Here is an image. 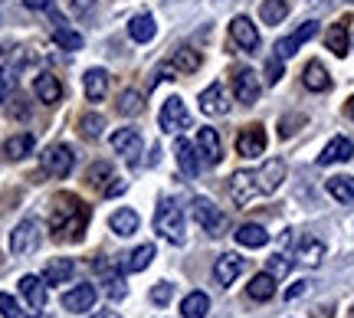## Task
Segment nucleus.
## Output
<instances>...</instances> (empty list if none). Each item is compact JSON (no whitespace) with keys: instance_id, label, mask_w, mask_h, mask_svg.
Returning <instances> with one entry per match:
<instances>
[{"instance_id":"a878e982","label":"nucleus","mask_w":354,"mask_h":318,"mask_svg":"<svg viewBox=\"0 0 354 318\" xmlns=\"http://www.w3.org/2000/svg\"><path fill=\"white\" fill-rule=\"evenodd\" d=\"M246 292L256 302H269L276 295V276L272 272H256L253 279H250V286H246Z\"/></svg>"},{"instance_id":"f257e3e1","label":"nucleus","mask_w":354,"mask_h":318,"mask_svg":"<svg viewBox=\"0 0 354 318\" xmlns=\"http://www.w3.org/2000/svg\"><path fill=\"white\" fill-rule=\"evenodd\" d=\"M88 223V207L73 197V194H59L56 204H53V214H50V230L66 240V236H82V230Z\"/></svg>"},{"instance_id":"09e8293b","label":"nucleus","mask_w":354,"mask_h":318,"mask_svg":"<svg viewBox=\"0 0 354 318\" xmlns=\"http://www.w3.org/2000/svg\"><path fill=\"white\" fill-rule=\"evenodd\" d=\"M308 286H312V282H305V279H302V282H295L289 292H286V299H289V302H292V299H302V295L308 292Z\"/></svg>"},{"instance_id":"473e14b6","label":"nucleus","mask_w":354,"mask_h":318,"mask_svg":"<svg viewBox=\"0 0 354 318\" xmlns=\"http://www.w3.org/2000/svg\"><path fill=\"white\" fill-rule=\"evenodd\" d=\"M201 53L194 50V46H180V50H174V56H171V66H174L177 73H197L201 69Z\"/></svg>"},{"instance_id":"f3484780","label":"nucleus","mask_w":354,"mask_h":318,"mask_svg":"<svg viewBox=\"0 0 354 318\" xmlns=\"http://www.w3.org/2000/svg\"><path fill=\"white\" fill-rule=\"evenodd\" d=\"M236 151L243 158H256V154L266 151V131L259 125H250L240 131V138H236Z\"/></svg>"},{"instance_id":"de8ad7c7","label":"nucleus","mask_w":354,"mask_h":318,"mask_svg":"<svg viewBox=\"0 0 354 318\" xmlns=\"http://www.w3.org/2000/svg\"><path fill=\"white\" fill-rule=\"evenodd\" d=\"M69 7H73V13H76V17H88V13H92V7H95V0H69Z\"/></svg>"},{"instance_id":"e433bc0d","label":"nucleus","mask_w":354,"mask_h":318,"mask_svg":"<svg viewBox=\"0 0 354 318\" xmlns=\"http://www.w3.org/2000/svg\"><path fill=\"white\" fill-rule=\"evenodd\" d=\"M118 112L122 115H141L145 112V99H141L138 89H125L118 95Z\"/></svg>"},{"instance_id":"7ed1b4c3","label":"nucleus","mask_w":354,"mask_h":318,"mask_svg":"<svg viewBox=\"0 0 354 318\" xmlns=\"http://www.w3.org/2000/svg\"><path fill=\"white\" fill-rule=\"evenodd\" d=\"M154 230L165 236L167 243H184V214L174 200H161L158 204V214H154Z\"/></svg>"},{"instance_id":"f704fd0d","label":"nucleus","mask_w":354,"mask_h":318,"mask_svg":"<svg viewBox=\"0 0 354 318\" xmlns=\"http://www.w3.org/2000/svg\"><path fill=\"white\" fill-rule=\"evenodd\" d=\"M325 46H328L335 56H348V20H338L325 33Z\"/></svg>"},{"instance_id":"c9c22d12","label":"nucleus","mask_w":354,"mask_h":318,"mask_svg":"<svg viewBox=\"0 0 354 318\" xmlns=\"http://www.w3.org/2000/svg\"><path fill=\"white\" fill-rule=\"evenodd\" d=\"M33 151V135H13V138H7V144H3V154L10 158V161H20V158H26V154Z\"/></svg>"},{"instance_id":"9b49d317","label":"nucleus","mask_w":354,"mask_h":318,"mask_svg":"<svg viewBox=\"0 0 354 318\" xmlns=\"http://www.w3.org/2000/svg\"><path fill=\"white\" fill-rule=\"evenodd\" d=\"M230 37H233V43H236L243 53L259 50V30H256V24L250 17H236V20L230 24Z\"/></svg>"},{"instance_id":"49530a36","label":"nucleus","mask_w":354,"mask_h":318,"mask_svg":"<svg viewBox=\"0 0 354 318\" xmlns=\"http://www.w3.org/2000/svg\"><path fill=\"white\" fill-rule=\"evenodd\" d=\"M109 174H112V167L109 165H92L88 167V180H92V184H102V178H109Z\"/></svg>"},{"instance_id":"58836bf2","label":"nucleus","mask_w":354,"mask_h":318,"mask_svg":"<svg viewBox=\"0 0 354 318\" xmlns=\"http://www.w3.org/2000/svg\"><path fill=\"white\" fill-rule=\"evenodd\" d=\"M0 315H3V318H30L33 312H24V308H20V302H17L13 295L0 292Z\"/></svg>"},{"instance_id":"ea45409f","label":"nucleus","mask_w":354,"mask_h":318,"mask_svg":"<svg viewBox=\"0 0 354 318\" xmlns=\"http://www.w3.org/2000/svg\"><path fill=\"white\" fill-rule=\"evenodd\" d=\"M289 269H292V259H289V256L276 253V256H269V259H266V272H272L276 279H286V276H289Z\"/></svg>"},{"instance_id":"412c9836","label":"nucleus","mask_w":354,"mask_h":318,"mask_svg":"<svg viewBox=\"0 0 354 318\" xmlns=\"http://www.w3.org/2000/svg\"><path fill=\"white\" fill-rule=\"evenodd\" d=\"M174 154H177V167H180L187 178H197V171H201V154H197V144L177 138Z\"/></svg>"},{"instance_id":"6e6552de","label":"nucleus","mask_w":354,"mask_h":318,"mask_svg":"<svg viewBox=\"0 0 354 318\" xmlns=\"http://www.w3.org/2000/svg\"><path fill=\"white\" fill-rule=\"evenodd\" d=\"M256 174V187H259V194H276L279 187H282V180H286V161L282 158H269L259 171H253Z\"/></svg>"},{"instance_id":"c03bdc74","label":"nucleus","mask_w":354,"mask_h":318,"mask_svg":"<svg viewBox=\"0 0 354 318\" xmlns=\"http://www.w3.org/2000/svg\"><path fill=\"white\" fill-rule=\"evenodd\" d=\"M105 292H109V299H115V302L125 299L128 289H125V282H122V276H109V279H105Z\"/></svg>"},{"instance_id":"9d476101","label":"nucleus","mask_w":354,"mask_h":318,"mask_svg":"<svg viewBox=\"0 0 354 318\" xmlns=\"http://www.w3.org/2000/svg\"><path fill=\"white\" fill-rule=\"evenodd\" d=\"M259 92H263V82L256 76L253 69H236V76H233V95H236V102L243 105H253L259 99Z\"/></svg>"},{"instance_id":"603ef678","label":"nucleus","mask_w":354,"mask_h":318,"mask_svg":"<svg viewBox=\"0 0 354 318\" xmlns=\"http://www.w3.org/2000/svg\"><path fill=\"white\" fill-rule=\"evenodd\" d=\"M348 115H351V118H354V99H351V102H348Z\"/></svg>"},{"instance_id":"3c124183","label":"nucleus","mask_w":354,"mask_h":318,"mask_svg":"<svg viewBox=\"0 0 354 318\" xmlns=\"http://www.w3.org/2000/svg\"><path fill=\"white\" fill-rule=\"evenodd\" d=\"M95 318H122V315H118V312H112V308H102Z\"/></svg>"},{"instance_id":"2f4dec72","label":"nucleus","mask_w":354,"mask_h":318,"mask_svg":"<svg viewBox=\"0 0 354 318\" xmlns=\"http://www.w3.org/2000/svg\"><path fill=\"white\" fill-rule=\"evenodd\" d=\"M180 315L184 318H207L210 315V295L207 292H190L180 302Z\"/></svg>"},{"instance_id":"b1692460","label":"nucleus","mask_w":354,"mask_h":318,"mask_svg":"<svg viewBox=\"0 0 354 318\" xmlns=\"http://www.w3.org/2000/svg\"><path fill=\"white\" fill-rule=\"evenodd\" d=\"M82 82H86L88 102H102V99L109 95V73H105V69H88L86 76H82Z\"/></svg>"},{"instance_id":"f8f14e48","label":"nucleus","mask_w":354,"mask_h":318,"mask_svg":"<svg viewBox=\"0 0 354 318\" xmlns=\"http://www.w3.org/2000/svg\"><path fill=\"white\" fill-rule=\"evenodd\" d=\"M197 154H201L203 165H210V167H216L223 161V144H220L216 128H201L197 131Z\"/></svg>"},{"instance_id":"a19ab883","label":"nucleus","mask_w":354,"mask_h":318,"mask_svg":"<svg viewBox=\"0 0 354 318\" xmlns=\"http://www.w3.org/2000/svg\"><path fill=\"white\" fill-rule=\"evenodd\" d=\"M53 39H56L59 46H66V50H82V37H79L76 30H63V26H56V30H53Z\"/></svg>"},{"instance_id":"0eeeda50","label":"nucleus","mask_w":354,"mask_h":318,"mask_svg":"<svg viewBox=\"0 0 354 318\" xmlns=\"http://www.w3.org/2000/svg\"><path fill=\"white\" fill-rule=\"evenodd\" d=\"M315 33H318V20H305V24L299 26L292 37H282V39H279V43H276V56L282 59V63H286V59H292V56L302 50L308 39L315 37Z\"/></svg>"},{"instance_id":"bb28decb","label":"nucleus","mask_w":354,"mask_h":318,"mask_svg":"<svg viewBox=\"0 0 354 318\" xmlns=\"http://www.w3.org/2000/svg\"><path fill=\"white\" fill-rule=\"evenodd\" d=\"M233 236H236V243L246 246V250H263L266 243H269V233H266V227H259V223H243Z\"/></svg>"},{"instance_id":"8fccbe9b","label":"nucleus","mask_w":354,"mask_h":318,"mask_svg":"<svg viewBox=\"0 0 354 318\" xmlns=\"http://www.w3.org/2000/svg\"><path fill=\"white\" fill-rule=\"evenodd\" d=\"M30 10H53V0H24Z\"/></svg>"},{"instance_id":"f03ea898","label":"nucleus","mask_w":354,"mask_h":318,"mask_svg":"<svg viewBox=\"0 0 354 318\" xmlns=\"http://www.w3.org/2000/svg\"><path fill=\"white\" fill-rule=\"evenodd\" d=\"M39 240H43V223L37 216H26L20 220L10 233V253L13 256H33L39 250Z\"/></svg>"},{"instance_id":"1a4fd4ad","label":"nucleus","mask_w":354,"mask_h":318,"mask_svg":"<svg viewBox=\"0 0 354 318\" xmlns=\"http://www.w3.org/2000/svg\"><path fill=\"white\" fill-rule=\"evenodd\" d=\"M230 197H233V204L236 207L253 204L256 197H259V187H256L253 171H236V174L230 178Z\"/></svg>"},{"instance_id":"72a5a7b5","label":"nucleus","mask_w":354,"mask_h":318,"mask_svg":"<svg viewBox=\"0 0 354 318\" xmlns=\"http://www.w3.org/2000/svg\"><path fill=\"white\" fill-rule=\"evenodd\" d=\"M286 17H289V3L286 0H263L259 3V20L266 26H279Z\"/></svg>"},{"instance_id":"cd10ccee","label":"nucleus","mask_w":354,"mask_h":318,"mask_svg":"<svg viewBox=\"0 0 354 318\" xmlns=\"http://www.w3.org/2000/svg\"><path fill=\"white\" fill-rule=\"evenodd\" d=\"M138 214L135 210H128V207H122V210H115L112 216H109V227H112V233H118V236H131V233H138Z\"/></svg>"},{"instance_id":"423d86ee","label":"nucleus","mask_w":354,"mask_h":318,"mask_svg":"<svg viewBox=\"0 0 354 318\" xmlns=\"http://www.w3.org/2000/svg\"><path fill=\"white\" fill-rule=\"evenodd\" d=\"M158 125H161V131H167V135H180L184 128H190V112L187 105L180 102V99H167L165 105H161V115H158Z\"/></svg>"},{"instance_id":"a18cd8bd","label":"nucleus","mask_w":354,"mask_h":318,"mask_svg":"<svg viewBox=\"0 0 354 318\" xmlns=\"http://www.w3.org/2000/svg\"><path fill=\"white\" fill-rule=\"evenodd\" d=\"M279 79H282V59L272 56V59L266 63V82H269V86H276Z\"/></svg>"},{"instance_id":"aec40b11","label":"nucleus","mask_w":354,"mask_h":318,"mask_svg":"<svg viewBox=\"0 0 354 318\" xmlns=\"http://www.w3.org/2000/svg\"><path fill=\"white\" fill-rule=\"evenodd\" d=\"M325 259V243L318 240V236H302L299 246H295V263H302V266H318Z\"/></svg>"},{"instance_id":"20e7f679","label":"nucleus","mask_w":354,"mask_h":318,"mask_svg":"<svg viewBox=\"0 0 354 318\" xmlns=\"http://www.w3.org/2000/svg\"><path fill=\"white\" fill-rule=\"evenodd\" d=\"M190 214H194V220L203 227V233H210V236H220L223 227H227V214H223L214 200H207V197H194Z\"/></svg>"},{"instance_id":"39448f33","label":"nucleus","mask_w":354,"mask_h":318,"mask_svg":"<svg viewBox=\"0 0 354 318\" xmlns=\"http://www.w3.org/2000/svg\"><path fill=\"white\" fill-rule=\"evenodd\" d=\"M39 165H43V171L50 178H66L73 171V165H76V154H73L69 144H50L46 151L39 154Z\"/></svg>"},{"instance_id":"6ab92c4d","label":"nucleus","mask_w":354,"mask_h":318,"mask_svg":"<svg viewBox=\"0 0 354 318\" xmlns=\"http://www.w3.org/2000/svg\"><path fill=\"white\" fill-rule=\"evenodd\" d=\"M112 148L118 154H125L128 161H135L141 154V135H138V128H118L112 135Z\"/></svg>"},{"instance_id":"4468645a","label":"nucleus","mask_w":354,"mask_h":318,"mask_svg":"<svg viewBox=\"0 0 354 318\" xmlns=\"http://www.w3.org/2000/svg\"><path fill=\"white\" fill-rule=\"evenodd\" d=\"M95 299H99L95 286L82 282V286H73V289L63 295V308L66 312H73V315H79V312H88V308L95 306Z\"/></svg>"},{"instance_id":"dca6fc26","label":"nucleus","mask_w":354,"mask_h":318,"mask_svg":"<svg viewBox=\"0 0 354 318\" xmlns=\"http://www.w3.org/2000/svg\"><path fill=\"white\" fill-rule=\"evenodd\" d=\"M354 154V144L351 138H344V135H338V138H331L328 144H325V151L318 154V165L328 167V165H342V161H351Z\"/></svg>"},{"instance_id":"393cba45","label":"nucleus","mask_w":354,"mask_h":318,"mask_svg":"<svg viewBox=\"0 0 354 318\" xmlns=\"http://www.w3.org/2000/svg\"><path fill=\"white\" fill-rule=\"evenodd\" d=\"M73 272H76L73 259H50L46 269H43V282L46 286H63L66 279H73Z\"/></svg>"},{"instance_id":"5701e85b","label":"nucleus","mask_w":354,"mask_h":318,"mask_svg":"<svg viewBox=\"0 0 354 318\" xmlns=\"http://www.w3.org/2000/svg\"><path fill=\"white\" fill-rule=\"evenodd\" d=\"M154 33H158V26H154L151 13H135V17L128 20V37L135 39V43H151Z\"/></svg>"},{"instance_id":"c756f323","label":"nucleus","mask_w":354,"mask_h":318,"mask_svg":"<svg viewBox=\"0 0 354 318\" xmlns=\"http://www.w3.org/2000/svg\"><path fill=\"white\" fill-rule=\"evenodd\" d=\"M325 191H328L338 204H351L354 200V178H348V174H335V178L325 180Z\"/></svg>"},{"instance_id":"4be33fe9","label":"nucleus","mask_w":354,"mask_h":318,"mask_svg":"<svg viewBox=\"0 0 354 318\" xmlns=\"http://www.w3.org/2000/svg\"><path fill=\"white\" fill-rule=\"evenodd\" d=\"M33 92H37L39 102H46V105L63 99V86H59V79L53 76V73H39V76L33 79Z\"/></svg>"},{"instance_id":"4c0bfd02","label":"nucleus","mask_w":354,"mask_h":318,"mask_svg":"<svg viewBox=\"0 0 354 318\" xmlns=\"http://www.w3.org/2000/svg\"><path fill=\"white\" fill-rule=\"evenodd\" d=\"M13 92H17V73H13V66H3L0 69V105L10 102Z\"/></svg>"},{"instance_id":"ddd939ff","label":"nucleus","mask_w":354,"mask_h":318,"mask_svg":"<svg viewBox=\"0 0 354 318\" xmlns=\"http://www.w3.org/2000/svg\"><path fill=\"white\" fill-rule=\"evenodd\" d=\"M243 269H246V259H243L240 253H223L214 263V279L220 282V286H233V282L240 279Z\"/></svg>"},{"instance_id":"a211bd4d","label":"nucleus","mask_w":354,"mask_h":318,"mask_svg":"<svg viewBox=\"0 0 354 318\" xmlns=\"http://www.w3.org/2000/svg\"><path fill=\"white\" fill-rule=\"evenodd\" d=\"M20 295L26 299L30 312H39L46 306V282H43V276H24L20 279Z\"/></svg>"},{"instance_id":"37998d69","label":"nucleus","mask_w":354,"mask_h":318,"mask_svg":"<svg viewBox=\"0 0 354 318\" xmlns=\"http://www.w3.org/2000/svg\"><path fill=\"white\" fill-rule=\"evenodd\" d=\"M171 295H174V286H171V282H158V286L151 289V302L154 306H167Z\"/></svg>"},{"instance_id":"2eb2a0df","label":"nucleus","mask_w":354,"mask_h":318,"mask_svg":"<svg viewBox=\"0 0 354 318\" xmlns=\"http://www.w3.org/2000/svg\"><path fill=\"white\" fill-rule=\"evenodd\" d=\"M201 112L203 115H227L230 112V102H227V89H223V82H214V86H207L201 92Z\"/></svg>"},{"instance_id":"7c9ffc66","label":"nucleus","mask_w":354,"mask_h":318,"mask_svg":"<svg viewBox=\"0 0 354 318\" xmlns=\"http://www.w3.org/2000/svg\"><path fill=\"white\" fill-rule=\"evenodd\" d=\"M154 256H158L154 243H145V246H138V250L128 256V259H122V272H141V269H148Z\"/></svg>"},{"instance_id":"79ce46f5","label":"nucleus","mask_w":354,"mask_h":318,"mask_svg":"<svg viewBox=\"0 0 354 318\" xmlns=\"http://www.w3.org/2000/svg\"><path fill=\"white\" fill-rule=\"evenodd\" d=\"M82 135L86 138H99L102 135V128H105V122H102V115H95V112H88V115H82Z\"/></svg>"},{"instance_id":"c85d7f7f","label":"nucleus","mask_w":354,"mask_h":318,"mask_svg":"<svg viewBox=\"0 0 354 318\" xmlns=\"http://www.w3.org/2000/svg\"><path fill=\"white\" fill-rule=\"evenodd\" d=\"M302 82H305V89H312V92H328L331 89V76H328V69H325L322 63H308V66H305Z\"/></svg>"}]
</instances>
